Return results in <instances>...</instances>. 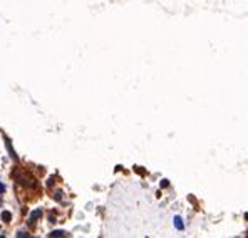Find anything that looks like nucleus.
Listing matches in <instances>:
<instances>
[{"label": "nucleus", "instance_id": "1", "mask_svg": "<svg viewBox=\"0 0 248 238\" xmlns=\"http://www.w3.org/2000/svg\"><path fill=\"white\" fill-rule=\"evenodd\" d=\"M176 226H178V228H183V223L179 221V218H176Z\"/></svg>", "mask_w": 248, "mask_h": 238}]
</instances>
